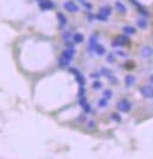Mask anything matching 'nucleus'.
Returning <instances> with one entry per match:
<instances>
[{"instance_id":"obj_1","label":"nucleus","mask_w":153,"mask_h":159,"mask_svg":"<svg viewBox=\"0 0 153 159\" xmlns=\"http://www.w3.org/2000/svg\"><path fill=\"white\" fill-rule=\"evenodd\" d=\"M130 44V40L128 35H119L115 37V40L111 43L112 48H119V46H128Z\"/></svg>"},{"instance_id":"obj_2","label":"nucleus","mask_w":153,"mask_h":159,"mask_svg":"<svg viewBox=\"0 0 153 159\" xmlns=\"http://www.w3.org/2000/svg\"><path fill=\"white\" fill-rule=\"evenodd\" d=\"M69 72L73 73V75L75 76V81L78 82L79 86H86L87 80H86V77H84L83 75H82V72L79 71L78 68H75V67H69Z\"/></svg>"},{"instance_id":"obj_3","label":"nucleus","mask_w":153,"mask_h":159,"mask_svg":"<svg viewBox=\"0 0 153 159\" xmlns=\"http://www.w3.org/2000/svg\"><path fill=\"white\" fill-rule=\"evenodd\" d=\"M117 109L120 112L128 113V112H130V109H131V104H130V102L128 100V99H121V100L117 102Z\"/></svg>"},{"instance_id":"obj_4","label":"nucleus","mask_w":153,"mask_h":159,"mask_svg":"<svg viewBox=\"0 0 153 159\" xmlns=\"http://www.w3.org/2000/svg\"><path fill=\"white\" fill-rule=\"evenodd\" d=\"M139 93L142 94L143 98H146V99H153V86H142L139 89Z\"/></svg>"},{"instance_id":"obj_5","label":"nucleus","mask_w":153,"mask_h":159,"mask_svg":"<svg viewBox=\"0 0 153 159\" xmlns=\"http://www.w3.org/2000/svg\"><path fill=\"white\" fill-rule=\"evenodd\" d=\"M63 7H64V9H66V11L70 12V13H77L79 11V7L74 2H71V0H68V2H65L63 4Z\"/></svg>"},{"instance_id":"obj_6","label":"nucleus","mask_w":153,"mask_h":159,"mask_svg":"<svg viewBox=\"0 0 153 159\" xmlns=\"http://www.w3.org/2000/svg\"><path fill=\"white\" fill-rule=\"evenodd\" d=\"M77 54V50H75V48L74 46H70V48H66L65 50L61 53V57H64L66 59H69V61H71V59L74 58V55Z\"/></svg>"},{"instance_id":"obj_7","label":"nucleus","mask_w":153,"mask_h":159,"mask_svg":"<svg viewBox=\"0 0 153 159\" xmlns=\"http://www.w3.org/2000/svg\"><path fill=\"white\" fill-rule=\"evenodd\" d=\"M38 7L41 11H51V9L55 8V4L53 2H50V0H42V2L38 3Z\"/></svg>"},{"instance_id":"obj_8","label":"nucleus","mask_w":153,"mask_h":159,"mask_svg":"<svg viewBox=\"0 0 153 159\" xmlns=\"http://www.w3.org/2000/svg\"><path fill=\"white\" fill-rule=\"evenodd\" d=\"M130 2H131L133 4L135 5L137 11H138V12H139V13H140V14H142L143 17H146V18H147V17H149V13H148V11H147V9H146L144 7H143V5L140 4V3H138L137 0H130Z\"/></svg>"},{"instance_id":"obj_9","label":"nucleus","mask_w":153,"mask_h":159,"mask_svg":"<svg viewBox=\"0 0 153 159\" xmlns=\"http://www.w3.org/2000/svg\"><path fill=\"white\" fill-rule=\"evenodd\" d=\"M57 21H59V26H60V28H64V27L68 25V19H66V17L64 16V13H61V12L57 13Z\"/></svg>"},{"instance_id":"obj_10","label":"nucleus","mask_w":153,"mask_h":159,"mask_svg":"<svg viewBox=\"0 0 153 159\" xmlns=\"http://www.w3.org/2000/svg\"><path fill=\"white\" fill-rule=\"evenodd\" d=\"M70 62L71 61H69V59H66V58L60 55V58H59V67L63 68V69H66V68L70 67Z\"/></svg>"},{"instance_id":"obj_11","label":"nucleus","mask_w":153,"mask_h":159,"mask_svg":"<svg viewBox=\"0 0 153 159\" xmlns=\"http://www.w3.org/2000/svg\"><path fill=\"white\" fill-rule=\"evenodd\" d=\"M92 52H95V54H97V55H105V53H106V49L102 46L101 44H96L95 46H93V49H92Z\"/></svg>"},{"instance_id":"obj_12","label":"nucleus","mask_w":153,"mask_h":159,"mask_svg":"<svg viewBox=\"0 0 153 159\" xmlns=\"http://www.w3.org/2000/svg\"><path fill=\"white\" fill-rule=\"evenodd\" d=\"M71 39H73L74 44H82L84 41V36H83V34H80V32H77L74 35H71Z\"/></svg>"},{"instance_id":"obj_13","label":"nucleus","mask_w":153,"mask_h":159,"mask_svg":"<svg viewBox=\"0 0 153 159\" xmlns=\"http://www.w3.org/2000/svg\"><path fill=\"white\" fill-rule=\"evenodd\" d=\"M137 26H138L139 28H142V30H146L147 26H148L146 17H139V18L137 19Z\"/></svg>"},{"instance_id":"obj_14","label":"nucleus","mask_w":153,"mask_h":159,"mask_svg":"<svg viewBox=\"0 0 153 159\" xmlns=\"http://www.w3.org/2000/svg\"><path fill=\"white\" fill-rule=\"evenodd\" d=\"M122 31H124L125 35L131 36V35H135L137 30H135V27H133V26H124V27H122Z\"/></svg>"},{"instance_id":"obj_15","label":"nucleus","mask_w":153,"mask_h":159,"mask_svg":"<svg viewBox=\"0 0 153 159\" xmlns=\"http://www.w3.org/2000/svg\"><path fill=\"white\" fill-rule=\"evenodd\" d=\"M98 41V36L97 35H92L89 37V41H88V49H89V52H92V49H93V46L97 44Z\"/></svg>"},{"instance_id":"obj_16","label":"nucleus","mask_w":153,"mask_h":159,"mask_svg":"<svg viewBox=\"0 0 153 159\" xmlns=\"http://www.w3.org/2000/svg\"><path fill=\"white\" fill-rule=\"evenodd\" d=\"M124 82H125V86L126 87H131L133 85L135 84V77L133 76V75H128L125 77V80H124Z\"/></svg>"},{"instance_id":"obj_17","label":"nucleus","mask_w":153,"mask_h":159,"mask_svg":"<svg viewBox=\"0 0 153 159\" xmlns=\"http://www.w3.org/2000/svg\"><path fill=\"white\" fill-rule=\"evenodd\" d=\"M115 8H116V11L119 12V13H121V14H125L126 13V11H128V8L122 4L121 2H116L115 3Z\"/></svg>"},{"instance_id":"obj_18","label":"nucleus","mask_w":153,"mask_h":159,"mask_svg":"<svg viewBox=\"0 0 153 159\" xmlns=\"http://www.w3.org/2000/svg\"><path fill=\"white\" fill-rule=\"evenodd\" d=\"M111 12H112V8H111L110 5H104V7L100 8V13L104 14V16H106V17H110Z\"/></svg>"},{"instance_id":"obj_19","label":"nucleus","mask_w":153,"mask_h":159,"mask_svg":"<svg viewBox=\"0 0 153 159\" xmlns=\"http://www.w3.org/2000/svg\"><path fill=\"white\" fill-rule=\"evenodd\" d=\"M152 54H153V49L151 46L143 48V50H142V57L143 58H149V57H152Z\"/></svg>"},{"instance_id":"obj_20","label":"nucleus","mask_w":153,"mask_h":159,"mask_svg":"<svg viewBox=\"0 0 153 159\" xmlns=\"http://www.w3.org/2000/svg\"><path fill=\"white\" fill-rule=\"evenodd\" d=\"M110 118H111V119H112V121H114V122H117V123H120V122H121V116H120L117 112L111 113Z\"/></svg>"},{"instance_id":"obj_21","label":"nucleus","mask_w":153,"mask_h":159,"mask_svg":"<svg viewBox=\"0 0 153 159\" xmlns=\"http://www.w3.org/2000/svg\"><path fill=\"white\" fill-rule=\"evenodd\" d=\"M107 104H108V99H106V98L100 99L98 103H97V105H98L100 108H105V107H107Z\"/></svg>"},{"instance_id":"obj_22","label":"nucleus","mask_w":153,"mask_h":159,"mask_svg":"<svg viewBox=\"0 0 153 159\" xmlns=\"http://www.w3.org/2000/svg\"><path fill=\"white\" fill-rule=\"evenodd\" d=\"M78 2H79L82 5H83V7L87 9V11H91V9L93 8V7H92V4H91L89 2H87V0H78Z\"/></svg>"},{"instance_id":"obj_23","label":"nucleus","mask_w":153,"mask_h":159,"mask_svg":"<svg viewBox=\"0 0 153 159\" xmlns=\"http://www.w3.org/2000/svg\"><path fill=\"white\" fill-rule=\"evenodd\" d=\"M92 89L93 90H100V89H102V82L98 81V80H95L93 84H92Z\"/></svg>"},{"instance_id":"obj_24","label":"nucleus","mask_w":153,"mask_h":159,"mask_svg":"<svg viewBox=\"0 0 153 159\" xmlns=\"http://www.w3.org/2000/svg\"><path fill=\"white\" fill-rule=\"evenodd\" d=\"M95 19H97V21H101V22H106L107 19H108V17H106V16H104V14L98 13V14L95 16Z\"/></svg>"},{"instance_id":"obj_25","label":"nucleus","mask_w":153,"mask_h":159,"mask_svg":"<svg viewBox=\"0 0 153 159\" xmlns=\"http://www.w3.org/2000/svg\"><path fill=\"white\" fill-rule=\"evenodd\" d=\"M101 75H104V76H106V77H108V76H111L112 75V71L110 68H101Z\"/></svg>"},{"instance_id":"obj_26","label":"nucleus","mask_w":153,"mask_h":159,"mask_svg":"<svg viewBox=\"0 0 153 159\" xmlns=\"http://www.w3.org/2000/svg\"><path fill=\"white\" fill-rule=\"evenodd\" d=\"M107 78L110 80V82H111L112 85H116V84H119V80H117V78H116V77H115L114 75H111V76H108Z\"/></svg>"},{"instance_id":"obj_27","label":"nucleus","mask_w":153,"mask_h":159,"mask_svg":"<svg viewBox=\"0 0 153 159\" xmlns=\"http://www.w3.org/2000/svg\"><path fill=\"white\" fill-rule=\"evenodd\" d=\"M106 61H107L108 63H114V62H115V54H112V53L107 54V58H106Z\"/></svg>"},{"instance_id":"obj_28","label":"nucleus","mask_w":153,"mask_h":159,"mask_svg":"<svg viewBox=\"0 0 153 159\" xmlns=\"http://www.w3.org/2000/svg\"><path fill=\"white\" fill-rule=\"evenodd\" d=\"M104 98H106V99H111L112 98V91L110 90V89H107V90H104Z\"/></svg>"},{"instance_id":"obj_29","label":"nucleus","mask_w":153,"mask_h":159,"mask_svg":"<svg viewBox=\"0 0 153 159\" xmlns=\"http://www.w3.org/2000/svg\"><path fill=\"white\" fill-rule=\"evenodd\" d=\"M83 109H84L86 113H91V112H92V107H91L89 103H86V104L83 105Z\"/></svg>"},{"instance_id":"obj_30","label":"nucleus","mask_w":153,"mask_h":159,"mask_svg":"<svg viewBox=\"0 0 153 159\" xmlns=\"http://www.w3.org/2000/svg\"><path fill=\"white\" fill-rule=\"evenodd\" d=\"M124 67H125V69H133L135 67V64H134V62H126L124 64Z\"/></svg>"},{"instance_id":"obj_31","label":"nucleus","mask_w":153,"mask_h":159,"mask_svg":"<svg viewBox=\"0 0 153 159\" xmlns=\"http://www.w3.org/2000/svg\"><path fill=\"white\" fill-rule=\"evenodd\" d=\"M86 103H87V98H86V95H84V96H79V105H80V107H83Z\"/></svg>"},{"instance_id":"obj_32","label":"nucleus","mask_w":153,"mask_h":159,"mask_svg":"<svg viewBox=\"0 0 153 159\" xmlns=\"http://www.w3.org/2000/svg\"><path fill=\"white\" fill-rule=\"evenodd\" d=\"M84 95H86V87H84V86H79L78 96H84Z\"/></svg>"},{"instance_id":"obj_33","label":"nucleus","mask_w":153,"mask_h":159,"mask_svg":"<svg viewBox=\"0 0 153 159\" xmlns=\"http://www.w3.org/2000/svg\"><path fill=\"white\" fill-rule=\"evenodd\" d=\"M78 122H80V123H84V122H87V116H86V114H82V116H79V117H78Z\"/></svg>"},{"instance_id":"obj_34","label":"nucleus","mask_w":153,"mask_h":159,"mask_svg":"<svg viewBox=\"0 0 153 159\" xmlns=\"http://www.w3.org/2000/svg\"><path fill=\"white\" fill-rule=\"evenodd\" d=\"M87 126L89 127V130H95L96 123H95V121H87Z\"/></svg>"},{"instance_id":"obj_35","label":"nucleus","mask_w":153,"mask_h":159,"mask_svg":"<svg viewBox=\"0 0 153 159\" xmlns=\"http://www.w3.org/2000/svg\"><path fill=\"white\" fill-rule=\"evenodd\" d=\"M63 39H64V41H65V40H70V39H71V34H70L69 31L64 32V34H63Z\"/></svg>"},{"instance_id":"obj_36","label":"nucleus","mask_w":153,"mask_h":159,"mask_svg":"<svg viewBox=\"0 0 153 159\" xmlns=\"http://www.w3.org/2000/svg\"><path fill=\"white\" fill-rule=\"evenodd\" d=\"M101 77V72H93L91 73V78H95V80H98Z\"/></svg>"},{"instance_id":"obj_37","label":"nucleus","mask_w":153,"mask_h":159,"mask_svg":"<svg viewBox=\"0 0 153 159\" xmlns=\"http://www.w3.org/2000/svg\"><path fill=\"white\" fill-rule=\"evenodd\" d=\"M115 55H119V57H122V58H126V54L124 52H121V50H116Z\"/></svg>"},{"instance_id":"obj_38","label":"nucleus","mask_w":153,"mask_h":159,"mask_svg":"<svg viewBox=\"0 0 153 159\" xmlns=\"http://www.w3.org/2000/svg\"><path fill=\"white\" fill-rule=\"evenodd\" d=\"M151 82H152V85H153V75L151 76Z\"/></svg>"},{"instance_id":"obj_39","label":"nucleus","mask_w":153,"mask_h":159,"mask_svg":"<svg viewBox=\"0 0 153 159\" xmlns=\"http://www.w3.org/2000/svg\"><path fill=\"white\" fill-rule=\"evenodd\" d=\"M37 2H38V3H40V2H42V0H37Z\"/></svg>"}]
</instances>
